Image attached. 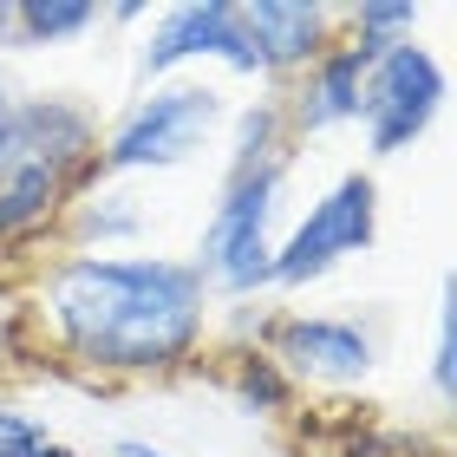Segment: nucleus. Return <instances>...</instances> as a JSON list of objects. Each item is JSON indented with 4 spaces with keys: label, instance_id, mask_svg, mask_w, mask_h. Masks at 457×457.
Wrapping results in <instances>:
<instances>
[{
    "label": "nucleus",
    "instance_id": "1",
    "mask_svg": "<svg viewBox=\"0 0 457 457\" xmlns=\"http://www.w3.org/2000/svg\"><path fill=\"white\" fill-rule=\"evenodd\" d=\"M46 320L92 372H170L210 327V287L170 255H72L46 275Z\"/></svg>",
    "mask_w": 457,
    "mask_h": 457
},
{
    "label": "nucleus",
    "instance_id": "2",
    "mask_svg": "<svg viewBox=\"0 0 457 457\" xmlns=\"http://www.w3.org/2000/svg\"><path fill=\"white\" fill-rule=\"evenodd\" d=\"M216 124H222V92L203 86V79H170L112 124V137L98 144V177L177 170L216 137Z\"/></svg>",
    "mask_w": 457,
    "mask_h": 457
},
{
    "label": "nucleus",
    "instance_id": "3",
    "mask_svg": "<svg viewBox=\"0 0 457 457\" xmlns=\"http://www.w3.org/2000/svg\"><path fill=\"white\" fill-rule=\"evenodd\" d=\"M275 196H281V163L248 177H228L210 222L196 242V281L210 295H255L268 287V262H275Z\"/></svg>",
    "mask_w": 457,
    "mask_h": 457
},
{
    "label": "nucleus",
    "instance_id": "4",
    "mask_svg": "<svg viewBox=\"0 0 457 457\" xmlns=\"http://www.w3.org/2000/svg\"><path fill=\"white\" fill-rule=\"evenodd\" d=\"M379 242V183L366 170H346L314 210L295 222V236L275 248L268 262V287H307L327 268H340L346 255H366Z\"/></svg>",
    "mask_w": 457,
    "mask_h": 457
},
{
    "label": "nucleus",
    "instance_id": "5",
    "mask_svg": "<svg viewBox=\"0 0 457 457\" xmlns=\"http://www.w3.org/2000/svg\"><path fill=\"white\" fill-rule=\"evenodd\" d=\"M445 105V66L425 46H386L366 72L360 92V124H366V151L372 157H399L405 144H419L431 131V118Z\"/></svg>",
    "mask_w": 457,
    "mask_h": 457
},
{
    "label": "nucleus",
    "instance_id": "6",
    "mask_svg": "<svg viewBox=\"0 0 457 457\" xmlns=\"http://www.w3.org/2000/svg\"><path fill=\"white\" fill-rule=\"evenodd\" d=\"M190 59H222V66L242 72V79L262 72V59H255V46H248V33H242L236 0H190V7H163L157 27H151V39H144V53H137V72L144 79H163V72H177V66H190Z\"/></svg>",
    "mask_w": 457,
    "mask_h": 457
},
{
    "label": "nucleus",
    "instance_id": "7",
    "mask_svg": "<svg viewBox=\"0 0 457 457\" xmlns=\"http://www.w3.org/2000/svg\"><path fill=\"white\" fill-rule=\"evenodd\" d=\"M275 366L281 379H314V386H360L372 372V334L340 314H287L275 320Z\"/></svg>",
    "mask_w": 457,
    "mask_h": 457
},
{
    "label": "nucleus",
    "instance_id": "8",
    "mask_svg": "<svg viewBox=\"0 0 457 457\" xmlns=\"http://www.w3.org/2000/svg\"><path fill=\"white\" fill-rule=\"evenodd\" d=\"M236 13H242V33L255 46L262 72H295V66H314L327 53L334 7H320V0H248Z\"/></svg>",
    "mask_w": 457,
    "mask_h": 457
},
{
    "label": "nucleus",
    "instance_id": "9",
    "mask_svg": "<svg viewBox=\"0 0 457 457\" xmlns=\"http://www.w3.org/2000/svg\"><path fill=\"white\" fill-rule=\"evenodd\" d=\"M86 157H98V124H92V112L66 105V98L13 105L7 163H53V170H79Z\"/></svg>",
    "mask_w": 457,
    "mask_h": 457
},
{
    "label": "nucleus",
    "instance_id": "10",
    "mask_svg": "<svg viewBox=\"0 0 457 457\" xmlns=\"http://www.w3.org/2000/svg\"><path fill=\"white\" fill-rule=\"evenodd\" d=\"M372 59L379 53H372L366 39H353V46H327L314 66H307V86L295 98V124L301 131H334V124L360 118V92H366Z\"/></svg>",
    "mask_w": 457,
    "mask_h": 457
},
{
    "label": "nucleus",
    "instance_id": "11",
    "mask_svg": "<svg viewBox=\"0 0 457 457\" xmlns=\"http://www.w3.org/2000/svg\"><path fill=\"white\" fill-rule=\"evenodd\" d=\"M72 170H53V163H7L0 170V242L39 228L59 203H66Z\"/></svg>",
    "mask_w": 457,
    "mask_h": 457
},
{
    "label": "nucleus",
    "instance_id": "12",
    "mask_svg": "<svg viewBox=\"0 0 457 457\" xmlns=\"http://www.w3.org/2000/svg\"><path fill=\"white\" fill-rule=\"evenodd\" d=\"M98 27V7L92 0H0V33L7 46L33 53V46H59V39Z\"/></svg>",
    "mask_w": 457,
    "mask_h": 457
},
{
    "label": "nucleus",
    "instance_id": "13",
    "mask_svg": "<svg viewBox=\"0 0 457 457\" xmlns=\"http://www.w3.org/2000/svg\"><path fill=\"white\" fill-rule=\"evenodd\" d=\"M275 137H281V112H275V105H248L242 124H236V157H228V177H248V170L281 163Z\"/></svg>",
    "mask_w": 457,
    "mask_h": 457
},
{
    "label": "nucleus",
    "instance_id": "14",
    "mask_svg": "<svg viewBox=\"0 0 457 457\" xmlns=\"http://www.w3.org/2000/svg\"><path fill=\"white\" fill-rule=\"evenodd\" d=\"M353 27H360V39L372 53H386V46H399V39H411V27H419V7L411 0H366V7H353Z\"/></svg>",
    "mask_w": 457,
    "mask_h": 457
},
{
    "label": "nucleus",
    "instance_id": "15",
    "mask_svg": "<svg viewBox=\"0 0 457 457\" xmlns=\"http://www.w3.org/2000/svg\"><path fill=\"white\" fill-rule=\"evenodd\" d=\"M0 457H59V445L27 411H0Z\"/></svg>",
    "mask_w": 457,
    "mask_h": 457
},
{
    "label": "nucleus",
    "instance_id": "16",
    "mask_svg": "<svg viewBox=\"0 0 457 457\" xmlns=\"http://www.w3.org/2000/svg\"><path fill=\"white\" fill-rule=\"evenodd\" d=\"M236 392H242V405L281 411V399H287V379H281V366H275V360H242V379H236Z\"/></svg>",
    "mask_w": 457,
    "mask_h": 457
},
{
    "label": "nucleus",
    "instance_id": "17",
    "mask_svg": "<svg viewBox=\"0 0 457 457\" xmlns=\"http://www.w3.org/2000/svg\"><path fill=\"white\" fill-rule=\"evenodd\" d=\"M431 386L438 399L457 392V314H451V281H445V301H438V360H431Z\"/></svg>",
    "mask_w": 457,
    "mask_h": 457
},
{
    "label": "nucleus",
    "instance_id": "18",
    "mask_svg": "<svg viewBox=\"0 0 457 457\" xmlns=\"http://www.w3.org/2000/svg\"><path fill=\"white\" fill-rule=\"evenodd\" d=\"M112 203H118V196H98V210H86V222H79V228H86V236H98V242L131 236V228H137V210H112Z\"/></svg>",
    "mask_w": 457,
    "mask_h": 457
},
{
    "label": "nucleus",
    "instance_id": "19",
    "mask_svg": "<svg viewBox=\"0 0 457 457\" xmlns=\"http://www.w3.org/2000/svg\"><path fill=\"white\" fill-rule=\"evenodd\" d=\"M7 144H13V92L0 79V170H7Z\"/></svg>",
    "mask_w": 457,
    "mask_h": 457
},
{
    "label": "nucleus",
    "instance_id": "20",
    "mask_svg": "<svg viewBox=\"0 0 457 457\" xmlns=\"http://www.w3.org/2000/svg\"><path fill=\"white\" fill-rule=\"evenodd\" d=\"M118 457H170V451H157V445H144V438H124Z\"/></svg>",
    "mask_w": 457,
    "mask_h": 457
}]
</instances>
